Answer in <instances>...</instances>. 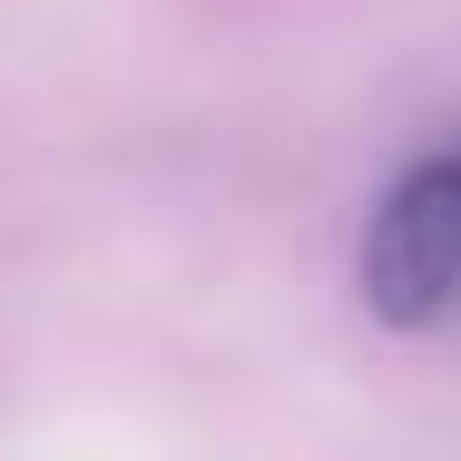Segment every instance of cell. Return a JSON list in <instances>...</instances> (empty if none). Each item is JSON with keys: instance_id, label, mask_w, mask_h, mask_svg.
<instances>
[{"instance_id": "obj_1", "label": "cell", "mask_w": 461, "mask_h": 461, "mask_svg": "<svg viewBox=\"0 0 461 461\" xmlns=\"http://www.w3.org/2000/svg\"><path fill=\"white\" fill-rule=\"evenodd\" d=\"M354 294L393 334H452L461 324V138L412 158L373 196L364 246H354Z\"/></svg>"}]
</instances>
